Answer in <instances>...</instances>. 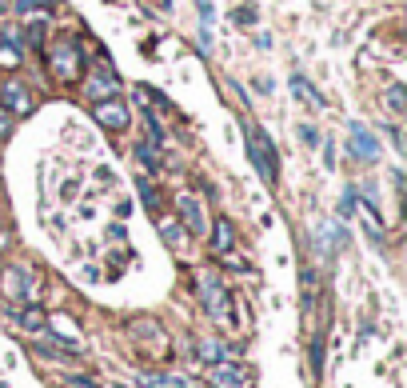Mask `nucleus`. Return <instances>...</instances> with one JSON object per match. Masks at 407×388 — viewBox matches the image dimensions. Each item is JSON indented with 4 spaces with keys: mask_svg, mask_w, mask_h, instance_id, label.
I'll use <instances>...</instances> for the list:
<instances>
[{
    "mask_svg": "<svg viewBox=\"0 0 407 388\" xmlns=\"http://www.w3.org/2000/svg\"><path fill=\"white\" fill-rule=\"evenodd\" d=\"M247 161L256 164L264 184H276V149H271V140L256 125H247Z\"/></svg>",
    "mask_w": 407,
    "mask_h": 388,
    "instance_id": "obj_1",
    "label": "nucleus"
},
{
    "mask_svg": "<svg viewBox=\"0 0 407 388\" xmlns=\"http://www.w3.org/2000/svg\"><path fill=\"white\" fill-rule=\"evenodd\" d=\"M92 116H96V120H100L104 128H112V132H120V128L128 125V108H124L120 96H104V101H96Z\"/></svg>",
    "mask_w": 407,
    "mask_h": 388,
    "instance_id": "obj_2",
    "label": "nucleus"
},
{
    "mask_svg": "<svg viewBox=\"0 0 407 388\" xmlns=\"http://www.w3.org/2000/svg\"><path fill=\"white\" fill-rule=\"evenodd\" d=\"M347 149L356 152L359 161H368V164H375V156H380V140L371 137L363 125H351V132H347Z\"/></svg>",
    "mask_w": 407,
    "mask_h": 388,
    "instance_id": "obj_3",
    "label": "nucleus"
},
{
    "mask_svg": "<svg viewBox=\"0 0 407 388\" xmlns=\"http://www.w3.org/2000/svg\"><path fill=\"white\" fill-rule=\"evenodd\" d=\"M52 64H56V73H60L64 80H72V76L80 73V52H76L72 40H56V49H52Z\"/></svg>",
    "mask_w": 407,
    "mask_h": 388,
    "instance_id": "obj_4",
    "label": "nucleus"
},
{
    "mask_svg": "<svg viewBox=\"0 0 407 388\" xmlns=\"http://www.w3.org/2000/svg\"><path fill=\"white\" fill-rule=\"evenodd\" d=\"M0 101H4V108H8V113H28V108H32V92H28L20 80H4V88H0Z\"/></svg>",
    "mask_w": 407,
    "mask_h": 388,
    "instance_id": "obj_5",
    "label": "nucleus"
},
{
    "mask_svg": "<svg viewBox=\"0 0 407 388\" xmlns=\"http://www.w3.org/2000/svg\"><path fill=\"white\" fill-rule=\"evenodd\" d=\"M200 288H204V304H208V313H216V316H232V308H228V292H224V284L220 280H212V276H204L200 280Z\"/></svg>",
    "mask_w": 407,
    "mask_h": 388,
    "instance_id": "obj_6",
    "label": "nucleus"
},
{
    "mask_svg": "<svg viewBox=\"0 0 407 388\" xmlns=\"http://www.w3.org/2000/svg\"><path fill=\"white\" fill-rule=\"evenodd\" d=\"M212 380H216V388H247V373L244 368H235V364H228V361L216 364Z\"/></svg>",
    "mask_w": 407,
    "mask_h": 388,
    "instance_id": "obj_7",
    "label": "nucleus"
},
{
    "mask_svg": "<svg viewBox=\"0 0 407 388\" xmlns=\"http://www.w3.org/2000/svg\"><path fill=\"white\" fill-rule=\"evenodd\" d=\"M108 92H120V80H116L108 68H100V73L88 80V96H92V101H104Z\"/></svg>",
    "mask_w": 407,
    "mask_h": 388,
    "instance_id": "obj_8",
    "label": "nucleus"
},
{
    "mask_svg": "<svg viewBox=\"0 0 407 388\" xmlns=\"http://www.w3.org/2000/svg\"><path fill=\"white\" fill-rule=\"evenodd\" d=\"M28 273L25 268H4V292H8V296H16V301H20V296H28Z\"/></svg>",
    "mask_w": 407,
    "mask_h": 388,
    "instance_id": "obj_9",
    "label": "nucleus"
},
{
    "mask_svg": "<svg viewBox=\"0 0 407 388\" xmlns=\"http://www.w3.org/2000/svg\"><path fill=\"white\" fill-rule=\"evenodd\" d=\"M180 213H184V220H188V228H192V232H204V228H208V220H204V208H200L192 196H180Z\"/></svg>",
    "mask_w": 407,
    "mask_h": 388,
    "instance_id": "obj_10",
    "label": "nucleus"
},
{
    "mask_svg": "<svg viewBox=\"0 0 407 388\" xmlns=\"http://www.w3.org/2000/svg\"><path fill=\"white\" fill-rule=\"evenodd\" d=\"M200 356L208 364H220V361H228V344H220V340H200Z\"/></svg>",
    "mask_w": 407,
    "mask_h": 388,
    "instance_id": "obj_11",
    "label": "nucleus"
},
{
    "mask_svg": "<svg viewBox=\"0 0 407 388\" xmlns=\"http://www.w3.org/2000/svg\"><path fill=\"white\" fill-rule=\"evenodd\" d=\"M212 244H216L220 252L232 249V225H228V220H216V237H212Z\"/></svg>",
    "mask_w": 407,
    "mask_h": 388,
    "instance_id": "obj_12",
    "label": "nucleus"
},
{
    "mask_svg": "<svg viewBox=\"0 0 407 388\" xmlns=\"http://www.w3.org/2000/svg\"><path fill=\"white\" fill-rule=\"evenodd\" d=\"M292 88H296V96H304L308 104H320V92H316V88H308V80H304V76H292Z\"/></svg>",
    "mask_w": 407,
    "mask_h": 388,
    "instance_id": "obj_13",
    "label": "nucleus"
},
{
    "mask_svg": "<svg viewBox=\"0 0 407 388\" xmlns=\"http://www.w3.org/2000/svg\"><path fill=\"white\" fill-rule=\"evenodd\" d=\"M16 325H20V328H28V332H37V328L44 325V316H40L37 308H28V313H20V316H16Z\"/></svg>",
    "mask_w": 407,
    "mask_h": 388,
    "instance_id": "obj_14",
    "label": "nucleus"
},
{
    "mask_svg": "<svg viewBox=\"0 0 407 388\" xmlns=\"http://www.w3.org/2000/svg\"><path fill=\"white\" fill-rule=\"evenodd\" d=\"M148 388H188V380H180V376H148Z\"/></svg>",
    "mask_w": 407,
    "mask_h": 388,
    "instance_id": "obj_15",
    "label": "nucleus"
},
{
    "mask_svg": "<svg viewBox=\"0 0 407 388\" xmlns=\"http://www.w3.org/2000/svg\"><path fill=\"white\" fill-rule=\"evenodd\" d=\"M387 108H392V113H403V108H407V101H403V88H399V85H395L392 92H387Z\"/></svg>",
    "mask_w": 407,
    "mask_h": 388,
    "instance_id": "obj_16",
    "label": "nucleus"
},
{
    "mask_svg": "<svg viewBox=\"0 0 407 388\" xmlns=\"http://www.w3.org/2000/svg\"><path fill=\"white\" fill-rule=\"evenodd\" d=\"M164 240H168L172 249H180V244H184V232H180V225H172V220H168V225H164Z\"/></svg>",
    "mask_w": 407,
    "mask_h": 388,
    "instance_id": "obj_17",
    "label": "nucleus"
},
{
    "mask_svg": "<svg viewBox=\"0 0 407 388\" xmlns=\"http://www.w3.org/2000/svg\"><path fill=\"white\" fill-rule=\"evenodd\" d=\"M299 140H304L308 149H316V144H320V132H316L311 125H299Z\"/></svg>",
    "mask_w": 407,
    "mask_h": 388,
    "instance_id": "obj_18",
    "label": "nucleus"
},
{
    "mask_svg": "<svg viewBox=\"0 0 407 388\" xmlns=\"http://www.w3.org/2000/svg\"><path fill=\"white\" fill-rule=\"evenodd\" d=\"M356 208V188H344V201H340V216H351Z\"/></svg>",
    "mask_w": 407,
    "mask_h": 388,
    "instance_id": "obj_19",
    "label": "nucleus"
},
{
    "mask_svg": "<svg viewBox=\"0 0 407 388\" xmlns=\"http://www.w3.org/2000/svg\"><path fill=\"white\" fill-rule=\"evenodd\" d=\"M52 0H16V8L20 13H37V8H49Z\"/></svg>",
    "mask_w": 407,
    "mask_h": 388,
    "instance_id": "obj_20",
    "label": "nucleus"
},
{
    "mask_svg": "<svg viewBox=\"0 0 407 388\" xmlns=\"http://www.w3.org/2000/svg\"><path fill=\"white\" fill-rule=\"evenodd\" d=\"M13 132V116H8V108H0V140Z\"/></svg>",
    "mask_w": 407,
    "mask_h": 388,
    "instance_id": "obj_21",
    "label": "nucleus"
},
{
    "mask_svg": "<svg viewBox=\"0 0 407 388\" xmlns=\"http://www.w3.org/2000/svg\"><path fill=\"white\" fill-rule=\"evenodd\" d=\"M136 156H140V161H144V168H156V152H148V149H140V152H136Z\"/></svg>",
    "mask_w": 407,
    "mask_h": 388,
    "instance_id": "obj_22",
    "label": "nucleus"
},
{
    "mask_svg": "<svg viewBox=\"0 0 407 388\" xmlns=\"http://www.w3.org/2000/svg\"><path fill=\"white\" fill-rule=\"evenodd\" d=\"M392 132V144H395V152H403V137H399V128H387Z\"/></svg>",
    "mask_w": 407,
    "mask_h": 388,
    "instance_id": "obj_23",
    "label": "nucleus"
},
{
    "mask_svg": "<svg viewBox=\"0 0 407 388\" xmlns=\"http://www.w3.org/2000/svg\"><path fill=\"white\" fill-rule=\"evenodd\" d=\"M0 244H4V232H0Z\"/></svg>",
    "mask_w": 407,
    "mask_h": 388,
    "instance_id": "obj_24",
    "label": "nucleus"
}]
</instances>
